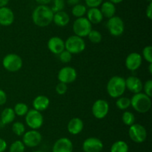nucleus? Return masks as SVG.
I'll use <instances>...</instances> for the list:
<instances>
[{
  "label": "nucleus",
  "mask_w": 152,
  "mask_h": 152,
  "mask_svg": "<svg viewBox=\"0 0 152 152\" xmlns=\"http://www.w3.org/2000/svg\"><path fill=\"white\" fill-rule=\"evenodd\" d=\"M53 11L48 5L39 4L35 7L32 13L33 22L41 28L48 26L53 22Z\"/></svg>",
  "instance_id": "1"
},
{
  "label": "nucleus",
  "mask_w": 152,
  "mask_h": 152,
  "mask_svg": "<svg viewBox=\"0 0 152 152\" xmlns=\"http://www.w3.org/2000/svg\"><path fill=\"white\" fill-rule=\"evenodd\" d=\"M126 89V79L121 76H113L107 83V92L113 98L122 96Z\"/></svg>",
  "instance_id": "2"
},
{
  "label": "nucleus",
  "mask_w": 152,
  "mask_h": 152,
  "mask_svg": "<svg viewBox=\"0 0 152 152\" xmlns=\"http://www.w3.org/2000/svg\"><path fill=\"white\" fill-rule=\"evenodd\" d=\"M131 106L137 113H147L151 107V97L142 92L134 94L131 98Z\"/></svg>",
  "instance_id": "3"
},
{
  "label": "nucleus",
  "mask_w": 152,
  "mask_h": 152,
  "mask_svg": "<svg viewBox=\"0 0 152 152\" xmlns=\"http://www.w3.org/2000/svg\"><path fill=\"white\" fill-rule=\"evenodd\" d=\"M86 44L83 37L77 35L70 36L65 41V50L69 52L71 55H78L84 52Z\"/></svg>",
  "instance_id": "4"
},
{
  "label": "nucleus",
  "mask_w": 152,
  "mask_h": 152,
  "mask_svg": "<svg viewBox=\"0 0 152 152\" xmlns=\"http://www.w3.org/2000/svg\"><path fill=\"white\" fill-rule=\"evenodd\" d=\"M23 61L22 58L16 54H8L2 60V66L7 71L16 72L22 69Z\"/></svg>",
  "instance_id": "5"
},
{
  "label": "nucleus",
  "mask_w": 152,
  "mask_h": 152,
  "mask_svg": "<svg viewBox=\"0 0 152 152\" xmlns=\"http://www.w3.org/2000/svg\"><path fill=\"white\" fill-rule=\"evenodd\" d=\"M73 31L75 35L80 37H87L92 30V24L85 16L77 18L73 23Z\"/></svg>",
  "instance_id": "6"
},
{
  "label": "nucleus",
  "mask_w": 152,
  "mask_h": 152,
  "mask_svg": "<svg viewBox=\"0 0 152 152\" xmlns=\"http://www.w3.org/2000/svg\"><path fill=\"white\" fill-rule=\"evenodd\" d=\"M25 122L31 130H38L44 123V118L41 112L32 109L25 115Z\"/></svg>",
  "instance_id": "7"
},
{
  "label": "nucleus",
  "mask_w": 152,
  "mask_h": 152,
  "mask_svg": "<svg viewBox=\"0 0 152 152\" xmlns=\"http://www.w3.org/2000/svg\"><path fill=\"white\" fill-rule=\"evenodd\" d=\"M106 26L108 32L114 37H120L124 33V22L123 19L118 16H114L108 19Z\"/></svg>",
  "instance_id": "8"
},
{
  "label": "nucleus",
  "mask_w": 152,
  "mask_h": 152,
  "mask_svg": "<svg viewBox=\"0 0 152 152\" xmlns=\"http://www.w3.org/2000/svg\"><path fill=\"white\" fill-rule=\"evenodd\" d=\"M129 135L135 143H142L147 138L146 129L140 124H133L129 127Z\"/></svg>",
  "instance_id": "9"
},
{
  "label": "nucleus",
  "mask_w": 152,
  "mask_h": 152,
  "mask_svg": "<svg viewBox=\"0 0 152 152\" xmlns=\"http://www.w3.org/2000/svg\"><path fill=\"white\" fill-rule=\"evenodd\" d=\"M42 140V137L37 130H31L22 135V142L25 146L34 148L38 146Z\"/></svg>",
  "instance_id": "10"
},
{
  "label": "nucleus",
  "mask_w": 152,
  "mask_h": 152,
  "mask_svg": "<svg viewBox=\"0 0 152 152\" xmlns=\"http://www.w3.org/2000/svg\"><path fill=\"white\" fill-rule=\"evenodd\" d=\"M109 112V104L104 99H98L92 106V114L96 119H102Z\"/></svg>",
  "instance_id": "11"
},
{
  "label": "nucleus",
  "mask_w": 152,
  "mask_h": 152,
  "mask_svg": "<svg viewBox=\"0 0 152 152\" xmlns=\"http://www.w3.org/2000/svg\"><path fill=\"white\" fill-rule=\"evenodd\" d=\"M59 82L66 83H72L77 77V70L72 66H64L59 71L57 75Z\"/></svg>",
  "instance_id": "12"
},
{
  "label": "nucleus",
  "mask_w": 152,
  "mask_h": 152,
  "mask_svg": "<svg viewBox=\"0 0 152 152\" xmlns=\"http://www.w3.org/2000/svg\"><path fill=\"white\" fill-rule=\"evenodd\" d=\"M84 152H101L103 149V142L96 137H89L83 143Z\"/></svg>",
  "instance_id": "13"
},
{
  "label": "nucleus",
  "mask_w": 152,
  "mask_h": 152,
  "mask_svg": "<svg viewBox=\"0 0 152 152\" xmlns=\"http://www.w3.org/2000/svg\"><path fill=\"white\" fill-rule=\"evenodd\" d=\"M142 57L138 52H132L126 58L125 65L127 69L130 71H136L142 64Z\"/></svg>",
  "instance_id": "14"
},
{
  "label": "nucleus",
  "mask_w": 152,
  "mask_h": 152,
  "mask_svg": "<svg viewBox=\"0 0 152 152\" xmlns=\"http://www.w3.org/2000/svg\"><path fill=\"white\" fill-rule=\"evenodd\" d=\"M74 145L71 139L62 137L56 140L52 148V152H73Z\"/></svg>",
  "instance_id": "15"
},
{
  "label": "nucleus",
  "mask_w": 152,
  "mask_h": 152,
  "mask_svg": "<svg viewBox=\"0 0 152 152\" xmlns=\"http://www.w3.org/2000/svg\"><path fill=\"white\" fill-rule=\"evenodd\" d=\"M48 48L51 53L58 55L65 49V41L59 37H52L48 41Z\"/></svg>",
  "instance_id": "16"
},
{
  "label": "nucleus",
  "mask_w": 152,
  "mask_h": 152,
  "mask_svg": "<svg viewBox=\"0 0 152 152\" xmlns=\"http://www.w3.org/2000/svg\"><path fill=\"white\" fill-rule=\"evenodd\" d=\"M14 19V13L10 7L7 6L0 7V25L2 26H9L13 24Z\"/></svg>",
  "instance_id": "17"
},
{
  "label": "nucleus",
  "mask_w": 152,
  "mask_h": 152,
  "mask_svg": "<svg viewBox=\"0 0 152 152\" xmlns=\"http://www.w3.org/2000/svg\"><path fill=\"white\" fill-rule=\"evenodd\" d=\"M142 86L143 83L142 80L136 76H129L126 79V89L133 92L134 94L141 92L142 90Z\"/></svg>",
  "instance_id": "18"
},
{
  "label": "nucleus",
  "mask_w": 152,
  "mask_h": 152,
  "mask_svg": "<svg viewBox=\"0 0 152 152\" xmlns=\"http://www.w3.org/2000/svg\"><path fill=\"white\" fill-rule=\"evenodd\" d=\"M84 128V123L83 120L78 117L72 118L68 122L67 129L68 131L72 135H77L83 131Z\"/></svg>",
  "instance_id": "19"
},
{
  "label": "nucleus",
  "mask_w": 152,
  "mask_h": 152,
  "mask_svg": "<svg viewBox=\"0 0 152 152\" xmlns=\"http://www.w3.org/2000/svg\"><path fill=\"white\" fill-rule=\"evenodd\" d=\"M49 105H50V99L45 95H38L33 101V107L34 110L37 111H44L47 110Z\"/></svg>",
  "instance_id": "20"
},
{
  "label": "nucleus",
  "mask_w": 152,
  "mask_h": 152,
  "mask_svg": "<svg viewBox=\"0 0 152 152\" xmlns=\"http://www.w3.org/2000/svg\"><path fill=\"white\" fill-rule=\"evenodd\" d=\"M87 19L92 25L100 23L103 19V16L98 7H91L87 10Z\"/></svg>",
  "instance_id": "21"
},
{
  "label": "nucleus",
  "mask_w": 152,
  "mask_h": 152,
  "mask_svg": "<svg viewBox=\"0 0 152 152\" xmlns=\"http://www.w3.org/2000/svg\"><path fill=\"white\" fill-rule=\"evenodd\" d=\"M53 22L56 25L59 27H65L69 23L70 16L68 13L64 10L56 12L53 13Z\"/></svg>",
  "instance_id": "22"
},
{
  "label": "nucleus",
  "mask_w": 152,
  "mask_h": 152,
  "mask_svg": "<svg viewBox=\"0 0 152 152\" xmlns=\"http://www.w3.org/2000/svg\"><path fill=\"white\" fill-rule=\"evenodd\" d=\"M103 17L110 19L112 16H115L116 7L114 3L109 1L102 2L101 4V8L99 9Z\"/></svg>",
  "instance_id": "23"
},
{
  "label": "nucleus",
  "mask_w": 152,
  "mask_h": 152,
  "mask_svg": "<svg viewBox=\"0 0 152 152\" xmlns=\"http://www.w3.org/2000/svg\"><path fill=\"white\" fill-rule=\"evenodd\" d=\"M15 117L16 114L13 111V109L10 107H6L1 112L0 122L2 124V125H9L14 121Z\"/></svg>",
  "instance_id": "24"
},
{
  "label": "nucleus",
  "mask_w": 152,
  "mask_h": 152,
  "mask_svg": "<svg viewBox=\"0 0 152 152\" xmlns=\"http://www.w3.org/2000/svg\"><path fill=\"white\" fill-rule=\"evenodd\" d=\"M129 147L127 142L123 140H118L113 143L111 147V152H129Z\"/></svg>",
  "instance_id": "25"
},
{
  "label": "nucleus",
  "mask_w": 152,
  "mask_h": 152,
  "mask_svg": "<svg viewBox=\"0 0 152 152\" xmlns=\"http://www.w3.org/2000/svg\"><path fill=\"white\" fill-rule=\"evenodd\" d=\"M71 13L76 18L83 17L87 13V7L83 4H77L73 6V8L71 10Z\"/></svg>",
  "instance_id": "26"
},
{
  "label": "nucleus",
  "mask_w": 152,
  "mask_h": 152,
  "mask_svg": "<svg viewBox=\"0 0 152 152\" xmlns=\"http://www.w3.org/2000/svg\"><path fill=\"white\" fill-rule=\"evenodd\" d=\"M116 106L121 110H125L131 106V98L128 97L120 96L116 101Z\"/></svg>",
  "instance_id": "27"
},
{
  "label": "nucleus",
  "mask_w": 152,
  "mask_h": 152,
  "mask_svg": "<svg viewBox=\"0 0 152 152\" xmlns=\"http://www.w3.org/2000/svg\"><path fill=\"white\" fill-rule=\"evenodd\" d=\"M29 110L28 109V106L26 104L22 102L17 103L15 104L14 107H13V111H14L16 116H23L26 115L28 111Z\"/></svg>",
  "instance_id": "28"
},
{
  "label": "nucleus",
  "mask_w": 152,
  "mask_h": 152,
  "mask_svg": "<svg viewBox=\"0 0 152 152\" xmlns=\"http://www.w3.org/2000/svg\"><path fill=\"white\" fill-rule=\"evenodd\" d=\"M122 120H123V122L125 125L130 127L131 125L134 124L135 122L134 114L132 112L125 111L123 113V116H122Z\"/></svg>",
  "instance_id": "29"
},
{
  "label": "nucleus",
  "mask_w": 152,
  "mask_h": 152,
  "mask_svg": "<svg viewBox=\"0 0 152 152\" xmlns=\"http://www.w3.org/2000/svg\"><path fill=\"white\" fill-rule=\"evenodd\" d=\"M12 131L16 136L22 137L25 133V127L22 122H16L12 125Z\"/></svg>",
  "instance_id": "30"
},
{
  "label": "nucleus",
  "mask_w": 152,
  "mask_h": 152,
  "mask_svg": "<svg viewBox=\"0 0 152 152\" xmlns=\"http://www.w3.org/2000/svg\"><path fill=\"white\" fill-rule=\"evenodd\" d=\"M25 145L21 140H16L10 145L9 152H25Z\"/></svg>",
  "instance_id": "31"
},
{
  "label": "nucleus",
  "mask_w": 152,
  "mask_h": 152,
  "mask_svg": "<svg viewBox=\"0 0 152 152\" xmlns=\"http://www.w3.org/2000/svg\"><path fill=\"white\" fill-rule=\"evenodd\" d=\"M87 37H88V40L93 43H100L102 39V36L101 33L99 31H96V30L93 29L90 31V33H89Z\"/></svg>",
  "instance_id": "32"
},
{
  "label": "nucleus",
  "mask_w": 152,
  "mask_h": 152,
  "mask_svg": "<svg viewBox=\"0 0 152 152\" xmlns=\"http://www.w3.org/2000/svg\"><path fill=\"white\" fill-rule=\"evenodd\" d=\"M65 0H53V4H52L50 9L53 11V13H55L56 12L63 10L65 8Z\"/></svg>",
  "instance_id": "33"
},
{
  "label": "nucleus",
  "mask_w": 152,
  "mask_h": 152,
  "mask_svg": "<svg viewBox=\"0 0 152 152\" xmlns=\"http://www.w3.org/2000/svg\"><path fill=\"white\" fill-rule=\"evenodd\" d=\"M58 55H59V61L63 63H68L71 62L72 60V55L65 49Z\"/></svg>",
  "instance_id": "34"
},
{
  "label": "nucleus",
  "mask_w": 152,
  "mask_h": 152,
  "mask_svg": "<svg viewBox=\"0 0 152 152\" xmlns=\"http://www.w3.org/2000/svg\"><path fill=\"white\" fill-rule=\"evenodd\" d=\"M142 57L148 63H152V47L147 46L142 49Z\"/></svg>",
  "instance_id": "35"
},
{
  "label": "nucleus",
  "mask_w": 152,
  "mask_h": 152,
  "mask_svg": "<svg viewBox=\"0 0 152 152\" xmlns=\"http://www.w3.org/2000/svg\"><path fill=\"white\" fill-rule=\"evenodd\" d=\"M142 89L144 90V93L146 94L148 96H152V80H148L145 81L142 86Z\"/></svg>",
  "instance_id": "36"
},
{
  "label": "nucleus",
  "mask_w": 152,
  "mask_h": 152,
  "mask_svg": "<svg viewBox=\"0 0 152 152\" xmlns=\"http://www.w3.org/2000/svg\"><path fill=\"white\" fill-rule=\"evenodd\" d=\"M67 85L68 84L62 83V82H59V83H57V85L56 86V92H57V94L60 95H65L68 91V86Z\"/></svg>",
  "instance_id": "37"
},
{
  "label": "nucleus",
  "mask_w": 152,
  "mask_h": 152,
  "mask_svg": "<svg viewBox=\"0 0 152 152\" xmlns=\"http://www.w3.org/2000/svg\"><path fill=\"white\" fill-rule=\"evenodd\" d=\"M86 4L88 7H98L101 5L103 0H85Z\"/></svg>",
  "instance_id": "38"
},
{
  "label": "nucleus",
  "mask_w": 152,
  "mask_h": 152,
  "mask_svg": "<svg viewBox=\"0 0 152 152\" xmlns=\"http://www.w3.org/2000/svg\"><path fill=\"white\" fill-rule=\"evenodd\" d=\"M7 101V94L3 89H0V106L4 105Z\"/></svg>",
  "instance_id": "39"
},
{
  "label": "nucleus",
  "mask_w": 152,
  "mask_h": 152,
  "mask_svg": "<svg viewBox=\"0 0 152 152\" xmlns=\"http://www.w3.org/2000/svg\"><path fill=\"white\" fill-rule=\"evenodd\" d=\"M145 14L148 17V19L151 20L152 19V1L149 2L148 7H146V11H145Z\"/></svg>",
  "instance_id": "40"
},
{
  "label": "nucleus",
  "mask_w": 152,
  "mask_h": 152,
  "mask_svg": "<svg viewBox=\"0 0 152 152\" xmlns=\"http://www.w3.org/2000/svg\"><path fill=\"white\" fill-rule=\"evenodd\" d=\"M7 148V144L5 140L2 138H0V152H4Z\"/></svg>",
  "instance_id": "41"
},
{
  "label": "nucleus",
  "mask_w": 152,
  "mask_h": 152,
  "mask_svg": "<svg viewBox=\"0 0 152 152\" xmlns=\"http://www.w3.org/2000/svg\"><path fill=\"white\" fill-rule=\"evenodd\" d=\"M39 4H42V5H47L49 3H50V1L52 0H35Z\"/></svg>",
  "instance_id": "42"
},
{
  "label": "nucleus",
  "mask_w": 152,
  "mask_h": 152,
  "mask_svg": "<svg viewBox=\"0 0 152 152\" xmlns=\"http://www.w3.org/2000/svg\"><path fill=\"white\" fill-rule=\"evenodd\" d=\"M80 1V0H67V2H68V4L70 5H75V4H79Z\"/></svg>",
  "instance_id": "43"
},
{
  "label": "nucleus",
  "mask_w": 152,
  "mask_h": 152,
  "mask_svg": "<svg viewBox=\"0 0 152 152\" xmlns=\"http://www.w3.org/2000/svg\"><path fill=\"white\" fill-rule=\"evenodd\" d=\"M9 1H10V0H0V7L7 6V4H8Z\"/></svg>",
  "instance_id": "44"
},
{
  "label": "nucleus",
  "mask_w": 152,
  "mask_h": 152,
  "mask_svg": "<svg viewBox=\"0 0 152 152\" xmlns=\"http://www.w3.org/2000/svg\"><path fill=\"white\" fill-rule=\"evenodd\" d=\"M108 1L114 3V4H120V3H121L123 0H108Z\"/></svg>",
  "instance_id": "45"
},
{
  "label": "nucleus",
  "mask_w": 152,
  "mask_h": 152,
  "mask_svg": "<svg viewBox=\"0 0 152 152\" xmlns=\"http://www.w3.org/2000/svg\"><path fill=\"white\" fill-rule=\"evenodd\" d=\"M148 72L150 74H152V63H149V66H148Z\"/></svg>",
  "instance_id": "46"
},
{
  "label": "nucleus",
  "mask_w": 152,
  "mask_h": 152,
  "mask_svg": "<svg viewBox=\"0 0 152 152\" xmlns=\"http://www.w3.org/2000/svg\"><path fill=\"white\" fill-rule=\"evenodd\" d=\"M32 152H43V151H32Z\"/></svg>",
  "instance_id": "47"
},
{
  "label": "nucleus",
  "mask_w": 152,
  "mask_h": 152,
  "mask_svg": "<svg viewBox=\"0 0 152 152\" xmlns=\"http://www.w3.org/2000/svg\"><path fill=\"white\" fill-rule=\"evenodd\" d=\"M147 1H148V2H151V1H152V0H147Z\"/></svg>",
  "instance_id": "48"
}]
</instances>
